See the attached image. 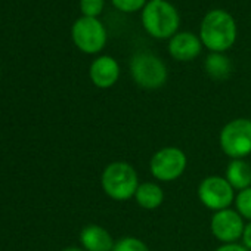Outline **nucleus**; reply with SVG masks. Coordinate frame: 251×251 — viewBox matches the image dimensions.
<instances>
[{
  "label": "nucleus",
  "instance_id": "nucleus-1",
  "mask_svg": "<svg viewBox=\"0 0 251 251\" xmlns=\"http://www.w3.org/2000/svg\"><path fill=\"white\" fill-rule=\"evenodd\" d=\"M236 37V21L229 12L223 9H213L202 18L200 25V39L202 46L210 52L225 53L235 45Z\"/></svg>",
  "mask_w": 251,
  "mask_h": 251
},
{
  "label": "nucleus",
  "instance_id": "nucleus-2",
  "mask_svg": "<svg viewBox=\"0 0 251 251\" xmlns=\"http://www.w3.org/2000/svg\"><path fill=\"white\" fill-rule=\"evenodd\" d=\"M139 185V175L127 161H112L105 166L100 175L102 191L114 201H129L135 198Z\"/></svg>",
  "mask_w": 251,
  "mask_h": 251
},
{
  "label": "nucleus",
  "instance_id": "nucleus-3",
  "mask_svg": "<svg viewBox=\"0 0 251 251\" xmlns=\"http://www.w3.org/2000/svg\"><path fill=\"white\" fill-rule=\"evenodd\" d=\"M145 31L158 40H170L180 27V15L167 0L148 2L141 15Z\"/></svg>",
  "mask_w": 251,
  "mask_h": 251
},
{
  "label": "nucleus",
  "instance_id": "nucleus-4",
  "mask_svg": "<svg viewBox=\"0 0 251 251\" xmlns=\"http://www.w3.org/2000/svg\"><path fill=\"white\" fill-rule=\"evenodd\" d=\"M129 68L135 84L145 90H157L169 78V70L164 61L150 50L136 52L130 59Z\"/></svg>",
  "mask_w": 251,
  "mask_h": 251
},
{
  "label": "nucleus",
  "instance_id": "nucleus-5",
  "mask_svg": "<svg viewBox=\"0 0 251 251\" xmlns=\"http://www.w3.org/2000/svg\"><path fill=\"white\" fill-rule=\"evenodd\" d=\"M219 145L230 160H245L251 154V118L227 121L219 135Z\"/></svg>",
  "mask_w": 251,
  "mask_h": 251
},
{
  "label": "nucleus",
  "instance_id": "nucleus-6",
  "mask_svg": "<svg viewBox=\"0 0 251 251\" xmlns=\"http://www.w3.org/2000/svg\"><path fill=\"white\" fill-rule=\"evenodd\" d=\"M188 167V157L177 147H164L154 152L150 160L151 176L157 182L170 183L182 177Z\"/></svg>",
  "mask_w": 251,
  "mask_h": 251
},
{
  "label": "nucleus",
  "instance_id": "nucleus-7",
  "mask_svg": "<svg viewBox=\"0 0 251 251\" xmlns=\"http://www.w3.org/2000/svg\"><path fill=\"white\" fill-rule=\"evenodd\" d=\"M71 39L75 48L83 53L96 55L106 46L108 33L98 18L80 17L71 27Z\"/></svg>",
  "mask_w": 251,
  "mask_h": 251
},
{
  "label": "nucleus",
  "instance_id": "nucleus-8",
  "mask_svg": "<svg viewBox=\"0 0 251 251\" xmlns=\"http://www.w3.org/2000/svg\"><path fill=\"white\" fill-rule=\"evenodd\" d=\"M197 194L201 204L213 213L230 208L236 198V191L230 186L225 176L219 175L204 177L198 185Z\"/></svg>",
  "mask_w": 251,
  "mask_h": 251
},
{
  "label": "nucleus",
  "instance_id": "nucleus-9",
  "mask_svg": "<svg viewBox=\"0 0 251 251\" xmlns=\"http://www.w3.org/2000/svg\"><path fill=\"white\" fill-rule=\"evenodd\" d=\"M245 227L244 217L233 208L216 211L210 220L213 236L222 244H235L241 239Z\"/></svg>",
  "mask_w": 251,
  "mask_h": 251
},
{
  "label": "nucleus",
  "instance_id": "nucleus-10",
  "mask_svg": "<svg viewBox=\"0 0 251 251\" xmlns=\"http://www.w3.org/2000/svg\"><path fill=\"white\" fill-rule=\"evenodd\" d=\"M169 53L179 62H189L197 59L202 50V42L200 36L191 31H177L167 45Z\"/></svg>",
  "mask_w": 251,
  "mask_h": 251
},
{
  "label": "nucleus",
  "instance_id": "nucleus-11",
  "mask_svg": "<svg viewBox=\"0 0 251 251\" xmlns=\"http://www.w3.org/2000/svg\"><path fill=\"white\" fill-rule=\"evenodd\" d=\"M121 70L115 58L109 55H100L90 64L89 77L98 89H109L117 84Z\"/></svg>",
  "mask_w": 251,
  "mask_h": 251
},
{
  "label": "nucleus",
  "instance_id": "nucleus-12",
  "mask_svg": "<svg viewBox=\"0 0 251 251\" xmlns=\"http://www.w3.org/2000/svg\"><path fill=\"white\" fill-rule=\"evenodd\" d=\"M80 244L86 251H112L115 241L100 225H87L80 232Z\"/></svg>",
  "mask_w": 251,
  "mask_h": 251
},
{
  "label": "nucleus",
  "instance_id": "nucleus-13",
  "mask_svg": "<svg viewBox=\"0 0 251 251\" xmlns=\"http://www.w3.org/2000/svg\"><path fill=\"white\" fill-rule=\"evenodd\" d=\"M166 198L164 189L157 182H142L135 194L136 204L144 210H155L163 205Z\"/></svg>",
  "mask_w": 251,
  "mask_h": 251
},
{
  "label": "nucleus",
  "instance_id": "nucleus-14",
  "mask_svg": "<svg viewBox=\"0 0 251 251\" xmlns=\"http://www.w3.org/2000/svg\"><path fill=\"white\" fill-rule=\"evenodd\" d=\"M225 177L236 192L244 191L251 186V164L247 160H230Z\"/></svg>",
  "mask_w": 251,
  "mask_h": 251
},
{
  "label": "nucleus",
  "instance_id": "nucleus-15",
  "mask_svg": "<svg viewBox=\"0 0 251 251\" xmlns=\"http://www.w3.org/2000/svg\"><path fill=\"white\" fill-rule=\"evenodd\" d=\"M204 70L207 75L213 80L222 81L230 77L232 74V62L225 53L210 52L204 61Z\"/></svg>",
  "mask_w": 251,
  "mask_h": 251
},
{
  "label": "nucleus",
  "instance_id": "nucleus-16",
  "mask_svg": "<svg viewBox=\"0 0 251 251\" xmlns=\"http://www.w3.org/2000/svg\"><path fill=\"white\" fill-rule=\"evenodd\" d=\"M112 251H151V250L138 236H123L118 241H115Z\"/></svg>",
  "mask_w": 251,
  "mask_h": 251
},
{
  "label": "nucleus",
  "instance_id": "nucleus-17",
  "mask_svg": "<svg viewBox=\"0 0 251 251\" xmlns=\"http://www.w3.org/2000/svg\"><path fill=\"white\" fill-rule=\"evenodd\" d=\"M235 210L244 217V220L251 222V186L236 192V198H235Z\"/></svg>",
  "mask_w": 251,
  "mask_h": 251
},
{
  "label": "nucleus",
  "instance_id": "nucleus-18",
  "mask_svg": "<svg viewBox=\"0 0 251 251\" xmlns=\"http://www.w3.org/2000/svg\"><path fill=\"white\" fill-rule=\"evenodd\" d=\"M112 6L124 14H135L139 11H144L147 6V0H111Z\"/></svg>",
  "mask_w": 251,
  "mask_h": 251
},
{
  "label": "nucleus",
  "instance_id": "nucleus-19",
  "mask_svg": "<svg viewBox=\"0 0 251 251\" xmlns=\"http://www.w3.org/2000/svg\"><path fill=\"white\" fill-rule=\"evenodd\" d=\"M105 8V0H80V11L83 17L98 18Z\"/></svg>",
  "mask_w": 251,
  "mask_h": 251
},
{
  "label": "nucleus",
  "instance_id": "nucleus-20",
  "mask_svg": "<svg viewBox=\"0 0 251 251\" xmlns=\"http://www.w3.org/2000/svg\"><path fill=\"white\" fill-rule=\"evenodd\" d=\"M241 244L248 251H251V222L245 223V227H244V232H242V236H241Z\"/></svg>",
  "mask_w": 251,
  "mask_h": 251
},
{
  "label": "nucleus",
  "instance_id": "nucleus-21",
  "mask_svg": "<svg viewBox=\"0 0 251 251\" xmlns=\"http://www.w3.org/2000/svg\"><path fill=\"white\" fill-rule=\"evenodd\" d=\"M214 251H248L242 244L235 242V244H222L220 247H217Z\"/></svg>",
  "mask_w": 251,
  "mask_h": 251
},
{
  "label": "nucleus",
  "instance_id": "nucleus-22",
  "mask_svg": "<svg viewBox=\"0 0 251 251\" xmlns=\"http://www.w3.org/2000/svg\"><path fill=\"white\" fill-rule=\"evenodd\" d=\"M62 251H86V250L81 248V247H68V248H65Z\"/></svg>",
  "mask_w": 251,
  "mask_h": 251
},
{
  "label": "nucleus",
  "instance_id": "nucleus-23",
  "mask_svg": "<svg viewBox=\"0 0 251 251\" xmlns=\"http://www.w3.org/2000/svg\"><path fill=\"white\" fill-rule=\"evenodd\" d=\"M150 2H161V0H150Z\"/></svg>",
  "mask_w": 251,
  "mask_h": 251
}]
</instances>
